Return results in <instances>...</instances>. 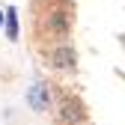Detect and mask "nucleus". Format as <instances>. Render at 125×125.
Instances as JSON below:
<instances>
[{"label": "nucleus", "instance_id": "f03ea898", "mask_svg": "<svg viewBox=\"0 0 125 125\" xmlns=\"http://www.w3.org/2000/svg\"><path fill=\"white\" fill-rule=\"evenodd\" d=\"M60 119H62V122H81V119H83L81 101H77V98H66V101L60 104Z\"/></svg>", "mask_w": 125, "mask_h": 125}, {"label": "nucleus", "instance_id": "39448f33", "mask_svg": "<svg viewBox=\"0 0 125 125\" xmlns=\"http://www.w3.org/2000/svg\"><path fill=\"white\" fill-rule=\"evenodd\" d=\"M6 36L9 39H18V12H15L12 6L6 9Z\"/></svg>", "mask_w": 125, "mask_h": 125}, {"label": "nucleus", "instance_id": "423d86ee", "mask_svg": "<svg viewBox=\"0 0 125 125\" xmlns=\"http://www.w3.org/2000/svg\"><path fill=\"white\" fill-rule=\"evenodd\" d=\"M3 21H6V12H0V27H3Z\"/></svg>", "mask_w": 125, "mask_h": 125}, {"label": "nucleus", "instance_id": "20e7f679", "mask_svg": "<svg viewBox=\"0 0 125 125\" xmlns=\"http://www.w3.org/2000/svg\"><path fill=\"white\" fill-rule=\"evenodd\" d=\"M51 60H54V66H57V69H72L77 57H74V51L69 48V45H60V48L51 54Z\"/></svg>", "mask_w": 125, "mask_h": 125}, {"label": "nucleus", "instance_id": "7ed1b4c3", "mask_svg": "<svg viewBox=\"0 0 125 125\" xmlns=\"http://www.w3.org/2000/svg\"><path fill=\"white\" fill-rule=\"evenodd\" d=\"M48 27L54 30L57 36H66V33H69V27H72V18H69V12H62V9L51 12V18H48Z\"/></svg>", "mask_w": 125, "mask_h": 125}, {"label": "nucleus", "instance_id": "f257e3e1", "mask_svg": "<svg viewBox=\"0 0 125 125\" xmlns=\"http://www.w3.org/2000/svg\"><path fill=\"white\" fill-rule=\"evenodd\" d=\"M30 107H33V110L36 113H42L45 110V107H48V101H51V95H48V86H45V83H33V86H30Z\"/></svg>", "mask_w": 125, "mask_h": 125}]
</instances>
